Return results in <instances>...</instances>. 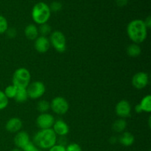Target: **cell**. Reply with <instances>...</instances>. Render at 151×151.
I'll return each instance as SVG.
<instances>
[{
    "mask_svg": "<svg viewBox=\"0 0 151 151\" xmlns=\"http://www.w3.org/2000/svg\"><path fill=\"white\" fill-rule=\"evenodd\" d=\"M55 118L49 113H43L38 115L36 119V125L41 130L50 129L55 123Z\"/></svg>",
    "mask_w": 151,
    "mask_h": 151,
    "instance_id": "8",
    "label": "cell"
},
{
    "mask_svg": "<svg viewBox=\"0 0 151 151\" xmlns=\"http://www.w3.org/2000/svg\"><path fill=\"white\" fill-rule=\"evenodd\" d=\"M31 75L26 68H19L13 75V85L17 88H27L30 83Z\"/></svg>",
    "mask_w": 151,
    "mask_h": 151,
    "instance_id": "4",
    "label": "cell"
},
{
    "mask_svg": "<svg viewBox=\"0 0 151 151\" xmlns=\"http://www.w3.org/2000/svg\"><path fill=\"white\" fill-rule=\"evenodd\" d=\"M30 142L29 136L26 131H20L16 134L14 137V144L17 148L23 150L24 147Z\"/></svg>",
    "mask_w": 151,
    "mask_h": 151,
    "instance_id": "12",
    "label": "cell"
},
{
    "mask_svg": "<svg viewBox=\"0 0 151 151\" xmlns=\"http://www.w3.org/2000/svg\"><path fill=\"white\" fill-rule=\"evenodd\" d=\"M52 27L48 24H43L40 25L39 29H38V32L41 34L42 36H46L50 35L51 33Z\"/></svg>",
    "mask_w": 151,
    "mask_h": 151,
    "instance_id": "23",
    "label": "cell"
},
{
    "mask_svg": "<svg viewBox=\"0 0 151 151\" xmlns=\"http://www.w3.org/2000/svg\"><path fill=\"white\" fill-rule=\"evenodd\" d=\"M145 24V26L147 27V29H150L151 27V17L150 16H148L147 18H146L145 21H144Z\"/></svg>",
    "mask_w": 151,
    "mask_h": 151,
    "instance_id": "32",
    "label": "cell"
},
{
    "mask_svg": "<svg viewBox=\"0 0 151 151\" xmlns=\"http://www.w3.org/2000/svg\"><path fill=\"white\" fill-rule=\"evenodd\" d=\"M11 151H23V150H21V149H19V148H14V149H13Z\"/></svg>",
    "mask_w": 151,
    "mask_h": 151,
    "instance_id": "34",
    "label": "cell"
},
{
    "mask_svg": "<svg viewBox=\"0 0 151 151\" xmlns=\"http://www.w3.org/2000/svg\"><path fill=\"white\" fill-rule=\"evenodd\" d=\"M50 109V103L47 100H41L37 104V110L41 114L47 113Z\"/></svg>",
    "mask_w": 151,
    "mask_h": 151,
    "instance_id": "21",
    "label": "cell"
},
{
    "mask_svg": "<svg viewBox=\"0 0 151 151\" xmlns=\"http://www.w3.org/2000/svg\"><path fill=\"white\" fill-rule=\"evenodd\" d=\"M9 103V99L6 97L4 91L0 90V110L5 109Z\"/></svg>",
    "mask_w": 151,
    "mask_h": 151,
    "instance_id": "24",
    "label": "cell"
},
{
    "mask_svg": "<svg viewBox=\"0 0 151 151\" xmlns=\"http://www.w3.org/2000/svg\"><path fill=\"white\" fill-rule=\"evenodd\" d=\"M149 83V76L144 72L136 73L132 78V85L137 89H143Z\"/></svg>",
    "mask_w": 151,
    "mask_h": 151,
    "instance_id": "9",
    "label": "cell"
},
{
    "mask_svg": "<svg viewBox=\"0 0 151 151\" xmlns=\"http://www.w3.org/2000/svg\"><path fill=\"white\" fill-rule=\"evenodd\" d=\"M127 127V122L124 119H118L117 120L115 121L112 125V129L114 132L116 133H122L125 130Z\"/></svg>",
    "mask_w": 151,
    "mask_h": 151,
    "instance_id": "17",
    "label": "cell"
},
{
    "mask_svg": "<svg viewBox=\"0 0 151 151\" xmlns=\"http://www.w3.org/2000/svg\"><path fill=\"white\" fill-rule=\"evenodd\" d=\"M22 121L18 117H12L6 122L5 128L8 132L18 133L22 128Z\"/></svg>",
    "mask_w": 151,
    "mask_h": 151,
    "instance_id": "14",
    "label": "cell"
},
{
    "mask_svg": "<svg viewBox=\"0 0 151 151\" xmlns=\"http://www.w3.org/2000/svg\"><path fill=\"white\" fill-rule=\"evenodd\" d=\"M28 97L31 99H38L42 97L46 91L45 85L41 81H35L29 84L27 88Z\"/></svg>",
    "mask_w": 151,
    "mask_h": 151,
    "instance_id": "7",
    "label": "cell"
},
{
    "mask_svg": "<svg viewBox=\"0 0 151 151\" xmlns=\"http://www.w3.org/2000/svg\"><path fill=\"white\" fill-rule=\"evenodd\" d=\"M50 45L51 44H50V39L47 37L42 36V35L38 36L35 40V44H34L35 50L41 54L47 52L50 50Z\"/></svg>",
    "mask_w": 151,
    "mask_h": 151,
    "instance_id": "11",
    "label": "cell"
},
{
    "mask_svg": "<svg viewBox=\"0 0 151 151\" xmlns=\"http://www.w3.org/2000/svg\"><path fill=\"white\" fill-rule=\"evenodd\" d=\"M38 28L33 24L27 25L24 29V35L27 39L33 41L38 37Z\"/></svg>",
    "mask_w": 151,
    "mask_h": 151,
    "instance_id": "15",
    "label": "cell"
},
{
    "mask_svg": "<svg viewBox=\"0 0 151 151\" xmlns=\"http://www.w3.org/2000/svg\"><path fill=\"white\" fill-rule=\"evenodd\" d=\"M50 109L57 114L63 115L69 111V105L64 97H56L52 100L50 103Z\"/></svg>",
    "mask_w": 151,
    "mask_h": 151,
    "instance_id": "6",
    "label": "cell"
},
{
    "mask_svg": "<svg viewBox=\"0 0 151 151\" xmlns=\"http://www.w3.org/2000/svg\"><path fill=\"white\" fill-rule=\"evenodd\" d=\"M115 1H116V4L119 7H124L128 2V0H115Z\"/></svg>",
    "mask_w": 151,
    "mask_h": 151,
    "instance_id": "31",
    "label": "cell"
},
{
    "mask_svg": "<svg viewBox=\"0 0 151 151\" xmlns=\"http://www.w3.org/2000/svg\"><path fill=\"white\" fill-rule=\"evenodd\" d=\"M116 115L122 119L129 117L131 113V106L128 101L122 100L116 104L115 108Z\"/></svg>",
    "mask_w": 151,
    "mask_h": 151,
    "instance_id": "10",
    "label": "cell"
},
{
    "mask_svg": "<svg viewBox=\"0 0 151 151\" xmlns=\"http://www.w3.org/2000/svg\"><path fill=\"white\" fill-rule=\"evenodd\" d=\"M7 36L10 38H13L17 35V31L15 28H8L6 31Z\"/></svg>",
    "mask_w": 151,
    "mask_h": 151,
    "instance_id": "29",
    "label": "cell"
},
{
    "mask_svg": "<svg viewBox=\"0 0 151 151\" xmlns=\"http://www.w3.org/2000/svg\"><path fill=\"white\" fill-rule=\"evenodd\" d=\"M127 33L130 39L134 44H141L147 38V28L144 21L141 19H134L127 26Z\"/></svg>",
    "mask_w": 151,
    "mask_h": 151,
    "instance_id": "1",
    "label": "cell"
},
{
    "mask_svg": "<svg viewBox=\"0 0 151 151\" xmlns=\"http://www.w3.org/2000/svg\"><path fill=\"white\" fill-rule=\"evenodd\" d=\"M28 94L27 91V88H18L16 91V96L14 97V100L17 103H24L27 100Z\"/></svg>",
    "mask_w": 151,
    "mask_h": 151,
    "instance_id": "20",
    "label": "cell"
},
{
    "mask_svg": "<svg viewBox=\"0 0 151 151\" xmlns=\"http://www.w3.org/2000/svg\"><path fill=\"white\" fill-rule=\"evenodd\" d=\"M22 150L23 151H43L42 150L38 148V147H36V146L34 145V143L32 142L28 143V144L24 147Z\"/></svg>",
    "mask_w": 151,
    "mask_h": 151,
    "instance_id": "28",
    "label": "cell"
},
{
    "mask_svg": "<svg viewBox=\"0 0 151 151\" xmlns=\"http://www.w3.org/2000/svg\"><path fill=\"white\" fill-rule=\"evenodd\" d=\"M18 88H16L15 86H13V84L10 86H7V87L4 89V93L6 95V97L8 99H14L15 96H16V91H17Z\"/></svg>",
    "mask_w": 151,
    "mask_h": 151,
    "instance_id": "22",
    "label": "cell"
},
{
    "mask_svg": "<svg viewBox=\"0 0 151 151\" xmlns=\"http://www.w3.org/2000/svg\"><path fill=\"white\" fill-rule=\"evenodd\" d=\"M51 16V10L47 4L41 1L33 6L32 10V19L34 22L41 25L46 24Z\"/></svg>",
    "mask_w": 151,
    "mask_h": 151,
    "instance_id": "3",
    "label": "cell"
},
{
    "mask_svg": "<svg viewBox=\"0 0 151 151\" xmlns=\"http://www.w3.org/2000/svg\"><path fill=\"white\" fill-rule=\"evenodd\" d=\"M49 7H50V9L51 11L59 12L60 10H61L62 7H63V4H62L60 1H52Z\"/></svg>",
    "mask_w": 151,
    "mask_h": 151,
    "instance_id": "26",
    "label": "cell"
},
{
    "mask_svg": "<svg viewBox=\"0 0 151 151\" xmlns=\"http://www.w3.org/2000/svg\"><path fill=\"white\" fill-rule=\"evenodd\" d=\"M66 151H83L82 147L78 143H70L66 147Z\"/></svg>",
    "mask_w": 151,
    "mask_h": 151,
    "instance_id": "27",
    "label": "cell"
},
{
    "mask_svg": "<svg viewBox=\"0 0 151 151\" xmlns=\"http://www.w3.org/2000/svg\"><path fill=\"white\" fill-rule=\"evenodd\" d=\"M57 135L52 128L40 130L35 134L33 143L41 150H49L57 144Z\"/></svg>",
    "mask_w": 151,
    "mask_h": 151,
    "instance_id": "2",
    "label": "cell"
},
{
    "mask_svg": "<svg viewBox=\"0 0 151 151\" xmlns=\"http://www.w3.org/2000/svg\"><path fill=\"white\" fill-rule=\"evenodd\" d=\"M118 141L123 146L129 147V146H131L134 144V141H135V138H134V136L131 133L125 132L119 137Z\"/></svg>",
    "mask_w": 151,
    "mask_h": 151,
    "instance_id": "16",
    "label": "cell"
},
{
    "mask_svg": "<svg viewBox=\"0 0 151 151\" xmlns=\"http://www.w3.org/2000/svg\"><path fill=\"white\" fill-rule=\"evenodd\" d=\"M142 50L139 46L137 44H131L127 48V53L130 57L137 58L141 54Z\"/></svg>",
    "mask_w": 151,
    "mask_h": 151,
    "instance_id": "19",
    "label": "cell"
},
{
    "mask_svg": "<svg viewBox=\"0 0 151 151\" xmlns=\"http://www.w3.org/2000/svg\"><path fill=\"white\" fill-rule=\"evenodd\" d=\"M55 134L59 137H65L67 135L69 132V127L65 121L62 119L55 121V123L53 125L52 128Z\"/></svg>",
    "mask_w": 151,
    "mask_h": 151,
    "instance_id": "13",
    "label": "cell"
},
{
    "mask_svg": "<svg viewBox=\"0 0 151 151\" xmlns=\"http://www.w3.org/2000/svg\"><path fill=\"white\" fill-rule=\"evenodd\" d=\"M139 104L142 112L145 111L147 113H150L151 111V96L150 94L146 95L145 97H143L142 100Z\"/></svg>",
    "mask_w": 151,
    "mask_h": 151,
    "instance_id": "18",
    "label": "cell"
},
{
    "mask_svg": "<svg viewBox=\"0 0 151 151\" xmlns=\"http://www.w3.org/2000/svg\"><path fill=\"white\" fill-rule=\"evenodd\" d=\"M48 151H66V147H65V146L56 144L53 147H52L51 148L49 149Z\"/></svg>",
    "mask_w": 151,
    "mask_h": 151,
    "instance_id": "30",
    "label": "cell"
},
{
    "mask_svg": "<svg viewBox=\"0 0 151 151\" xmlns=\"http://www.w3.org/2000/svg\"><path fill=\"white\" fill-rule=\"evenodd\" d=\"M135 111L138 114L142 113V111L141 108H140L139 106V104H137V106H135Z\"/></svg>",
    "mask_w": 151,
    "mask_h": 151,
    "instance_id": "33",
    "label": "cell"
},
{
    "mask_svg": "<svg viewBox=\"0 0 151 151\" xmlns=\"http://www.w3.org/2000/svg\"><path fill=\"white\" fill-rule=\"evenodd\" d=\"M50 44L58 52L63 53L66 51V39L64 34L60 31H54L50 38Z\"/></svg>",
    "mask_w": 151,
    "mask_h": 151,
    "instance_id": "5",
    "label": "cell"
},
{
    "mask_svg": "<svg viewBox=\"0 0 151 151\" xmlns=\"http://www.w3.org/2000/svg\"><path fill=\"white\" fill-rule=\"evenodd\" d=\"M8 29V23L5 17L0 15V34H3L6 32Z\"/></svg>",
    "mask_w": 151,
    "mask_h": 151,
    "instance_id": "25",
    "label": "cell"
}]
</instances>
